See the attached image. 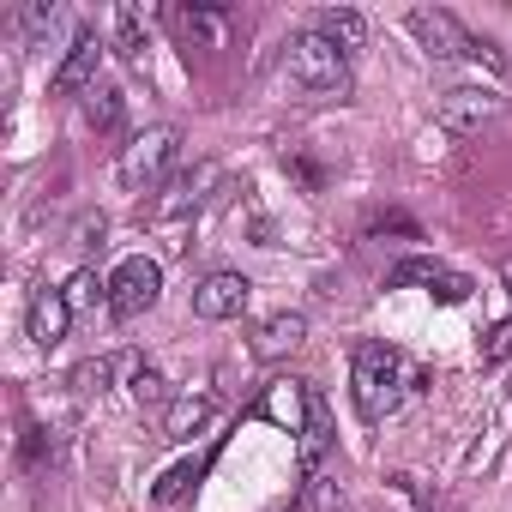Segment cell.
<instances>
[{
    "label": "cell",
    "instance_id": "8992f818",
    "mask_svg": "<svg viewBox=\"0 0 512 512\" xmlns=\"http://www.w3.org/2000/svg\"><path fill=\"white\" fill-rule=\"evenodd\" d=\"M247 296H253V284H247L241 272H211V278H199V290H193V314L211 320V326H223V320H241V314H247Z\"/></svg>",
    "mask_w": 512,
    "mask_h": 512
},
{
    "label": "cell",
    "instance_id": "9c48e42d",
    "mask_svg": "<svg viewBox=\"0 0 512 512\" xmlns=\"http://www.w3.org/2000/svg\"><path fill=\"white\" fill-rule=\"evenodd\" d=\"M308 344V320L296 314V308H278V314H266L260 326H253V338H247V350L260 356V362H284L290 350H302Z\"/></svg>",
    "mask_w": 512,
    "mask_h": 512
},
{
    "label": "cell",
    "instance_id": "6da1fadb",
    "mask_svg": "<svg viewBox=\"0 0 512 512\" xmlns=\"http://www.w3.org/2000/svg\"><path fill=\"white\" fill-rule=\"evenodd\" d=\"M350 392H356L362 422H386L404 398L422 392V368L404 350H392V344H362L356 368H350Z\"/></svg>",
    "mask_w": 512,
    "mask_h": 512
},
{
    "label": "cell",
    "instance_id": "ffe728a7",
    "mask_svg": "<svg viewBox=\"0 0 512 512\" xmlns=\"http://www.w3.org/2000/svg\"><path fill=\"white\" fill-rule=\"evenodd\" d=\"M115 49H121L127 61H139V55H145V25H139V7H115Z\"/></svg>",
    "mask_w": 512,
    "mask_h": 512
},
{
    "label": "cell",
    "instance_id": "7402d4cb",
    "mask_svg": "<svg viewBox=\"0 0 512 512\" xmlns=\"http://www.w3.org/2000/svg\"><path fill=\"white\" fill-rule=\"evenodd\" d=\"M193 482H199V464H175V470L157 482V494H151V500H157V506H175V500H181Z\"/></svg>",
    "mask_w": 512,
    "mask_h": 512
},
{
    "label": "cell",
    "instance_id": "cb8c5ba5",
    "mask_svg": "<svg viewBox=\"0 0 512 512\" xmlns=\"http://www.w3.org/2000/svg\"><path fill=\"white\" fill-rule=\"evenodd\" d=\"M464 61H476V67H488V73H512V61L488 43V37H470V49H464Z\"/></svg>",
    "mask_w": 512,
    "mask_h": 512
},
{
    "label": "cell",
    "instance_id": "e0dca14e",
    "mask_svg": "<svg viewBox=\"0 0 512 512\" xmlns=\"http://www.w3.org/2000/svg\"><path fill=\"white\" fill-rule=\"evenodd\" d=\"M61 296H67V308H73V314H85V308L109 302V278H97L91 266H79V272L67 278V290H61Z\"/></svg>",
    "mask_w": 512,
    "mask_h": 512
},
{
    "label": "cell",
    "instance_id": "484cf974",
    "mask_svg": "<svg viewBox=\"0 0 512 512\" xmlns=\"http://www.w3.org/2000/svg\"><path fill=\"white\" fill-rule=\"evenodd\" d=\"M446 266H434V260H404V266H392V284H434Z\"/></svg>",
    "mask_w": 512,
    "mask_h": 512
},
{
    "label": "cell",
    "instance_id": "277c9868",
    "mask_svg": "<svg viewBox=\"0 0 512 512\" xmlns=\"http://www.w3.org/2000/svg\"><path fill=\"white\" fill-rule=\"evenodd\" d=\"M157 296H163V266L151 260V253H133V260H121V266L109 272V314H115V320L151 314Z\"/></svg>",
    "mask_w": 512,
    "mask_h": 512
},
{
    "label": "cell",
    "instance_id": "52a82bcc",
    "mask_svg": "<svg viewBox=\"0 0 512 512\" xmlns=\"http://www.w3.org/2000/svg\"><path fill=\"white\" fill-rule=\"evenodd\" d=\"M404 25H410V37H416L434 61H452V55H464V49H470V31H464L452 13H440V7H416Z\"/></svg>",
    "mask_w": 512,
    "mask_h": 512
},
{
    "label": "cell",
    "instance_id": "7a4b0ae2",
    "mask_svg": "<svg viewBox=\"0 0 512 512\" xmlns=\"http://www.w3.org/2000/svg\"><path fill=\"white\" fill-rule=\"evenodd\" d=\"M284 67H290V79L308 91V97H338L344 85H350V55H338L320 31H302V37H290V49H284Z\"/></svg>",
    "mask_w": 512,
    "mask_h": 512
},
{
    "label": "cell",
    "instance_id": "30bf717a",
    "mask_svg": "<svg viewBox=\"0 0 512 512\" xmlns=\"http://www.w3.org/2000/svg\"><path fill=\"white\" fill-rule=\"evenodd\" d=\"M97 67H103V43L85 31V37H73V49H67V61L55 67V97H91L97 91Z\"/></svg>",
    "mask_w": 512,
    "mask_h": 512
},
{
    "label": "cell",
    "instance_id": "3957f363",
    "mask_svg": "<svg viewBox=\"0 0 512 512\" xmlns=\"http://www.w3.org/2000/svg\"><path fill=\"white\" fill-rule=\"evenodd\" d=\"M175 157H181V127H145V133H133V139L121 145L115 175H121L127 193H151V187L175 169Z\"/></svg>",
    "mask_w": 512,
    "mask_h": 512
},
{
    "label": "cell",
    "instance_id": "8fae6325",
    "mask_svg": "<svg viewBox=\"0 0 512 512\" xmlns=\"http://www.w3.org/2000/svg\"><path fill=\"white\" fill-rule=\"evenodd\" d=\"M67 326H73V308H67V296L43 284V290L31 296V314H25V332H31V344H37V350H55V344H67Z\"/></svg>",
    "mask_w": 512,
    "mask_h": 512
},
{
    "label": "cell",
    "instance_id": "9a60e30c",
    "mask_svg": "<svg viewBox=\"0 0 512 512\" xmlns=\"http://www.w3.org/2000/svg\"><path fill=\"white\" fill-rule=\"evenodd\" d=\"M205 422H211V398H205V392H181V398L169 404V416H163V434H169V440H193Z\"/></svg>",
    "mask_w": 512,
    "mask_h": 512
},
{
    "label": "cell",
    "instance_id": "4fadbf2b",
    "mask_svg": "<svg viewBox=\"0 0 512 512\" xmlns=\"http://www.w3.org/2000/svg\"><path fill=\"white\" fill-rule=\"evenodd\" d=\"M326 452H332V404H326V392L314 386V410H308V428H302V440H296L302 476H314V470L326 464Z\"/></svg>",
    "mask_w": 512,
    "mask_h": 512
},
{
    "label": "cell",
    "instance_id": "4316f807",
    "mask_svg": "<svg viewBox=\"0 0 512 512\" xmlns=\"http://www.w3.org/2000/svg\"><path fill=\"white\" fill-rule=\"evenodd\" d=\"M512 356V320H500L494 332H488V344H482V362L494 368V362H506Z\"/></svg>",
    "mask_w": 512,
    "mask_h": 512
},
{
    "label": "cell",
    "instance_id": "2e32d148",
    "mask_svg": "<svg viewBox=\"0 0 512 512\" xmlns=\"http://www.w3.org/2000/svg\"><path fill=\"white\" fill-rule=\"evenodd\" d=\"M121 380H127V392H133L139 404H163V398H169V386H163V374H157V368H151L145 356H133V350L121 356Z\"/></svg>",
    "mask_w": 512,
    "mask_h": 512
},
{
    "label": "cell",
    "instance_id": "5b68a950",
    "mask_svg": "<svg viewBox=\"0 0 512 512\" xmlns=\"http://www.w3.org/2000/svg\"><path fill=\"white\" fill-rule=\"evenodd\" d=\"M506 115V97L500 91H488V85H452L440 103H434V121L446 127V133H458V139H470V133H482L488 121H500Z\"/></svg>",
    "mask_w": 512,
    "mask_h": 512
},
{
    "label": "cell",
    "instance_id": "603a6c76",
    "mask_svg": "<svg viewBox=\"0 0 512 512\" xmlns=\"http://www.w3.org/2000/svg\"><path fill=\"white\" fill-rule=\"evenodd\" d=\"M428 296H434V302H446V308H458V302L470 296V278H464V272H440V278L428 284Z\"/></svg>",
    "mask_w": 512,
    "mask_h": 512
},
{
    "label": "cell",
    "instance_id": "d4e9b609",
    "mask_svg": "<svg viewBox=\"0 0 512 512\" xmlns=\"http://www.w3.org/2000/svg\"><path fill=\"white\" fill-rule=\"evenodd\" d=\"M103 235H109V217H103V211H85V217L73 223V247H103Z\"/></svg>",
    "mask_w": 512,
    "mask_h": 512
},
{
    "label": "cell",
    "instance_id": "5bb4252c",
    "mask_svg": "<svg viewBox=\"0 0 512 512\" xmlns=\"http://www.w3.org/2000/svg\"><path fill=\"white\" fill-rule=\"evenodd\" d=\"M314 31H320L338 55H356V49L368 43V19H362V13H350V7H326V13L314 19Z\"/></svg>",
    "mask_w": 512,
    "mask_h": 512
},
{
    "label": "cell",
    "instance_id": "83f0119b",
    "mask_svg": "<svg viewBox=\"0 0 512 512\" xmlns=\"http://www.w3.org/2000/svg\"><path fill=\"white\" fill-rule=\"evenodd\" d=\"M500 284H506V296H512V260H506V266H500Z\"/></svg>",
    "mask_w": 512,
    "mask_h": 512
},
{
    "label": "cell",
    "instance_id": "7c38bea8",
    "mask_svg": "<svg viewBox=\"0 0 512 512\" xmlns=\"http://www.w3.org/2000/svg\"><path fill=\"white\" fill-rule=\"evenodd\" d=\"M308 410H314V386H302V380H272L266 398H260V416L278 422L284 434H302L308 428Z\"/></svg>",
    "mask_w": 512,
    "mask_h": 512
},
{
    "label": "cell",
    "instance_id": "ba28073f",
    "mask_svg": "<svg viewBox=\"0 0 512 512\" xmlns=\"http://www.w3.org/2000/svg\"><path fill=\"white\" fill-rule=\"evenodd\" d=\"M217 181H223V169H217V163H193L187 175H175V181H169V193L151 205V217H157V223H169V217L199 211V205L211 199V187H217Z\"/></svg>",
    "mask_w": 512,
    "mask_h": 512
},
{
    "label": "cell",
    "instance_id": "44dd1931",
    "mask_svg": "<svg viewBox=\"0 0 512 512\" xmlns=\"http://www.w3.org/2000/svg\"><path fill=\"white\" fill-rule=\"evenodd\" d=\"M85 121H91V127H115V121H121V91H115V85H97V91L85 97Z\"/></svg>",
    "mask_w": 512,
    "mask_h": 512
},
{
    "label": "cell",
    "instance_id": "ac0fdd59",
    "mask_svg": "<svg viewBox=\"0 0 512 512\" xmlns=\"http://www.w3.org/2000/svg\"><path fill=\"white\" fill-rule=\"evenodd\" d=\"M175 25H181L187 37H199V43L223 49V13H217V7H181V13H175Z\"/></svg>",
    "mask_w": 512,
    "mask_h": 512
},
{
    "label": "cell",
    "instance_id": "d6986e66",
    "mask_svg": "<svg viewBox=\"0 0 512 512\" xmlns=\"http://www.w3.org/2000/svg\"><path fill=\"white\" fill-rule=\"evenodd\" d=\"M115 374H121V356H91V362L73 368V386H79V392H109Z\"/></svg>",
    "mask_w": 512,
    "mask_h": 512
}]
</instances>
